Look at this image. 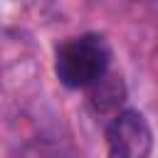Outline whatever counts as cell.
<instances>
[{"mask_svg":"<svg viewBox=\"0 0 158 158\" xmlns=\"http://www.w3.org/2000/svg\"><path fill=\"white\" fill-rule=\"evenodd\" d=\"M126 101V86L118 74H104L89 86V104L96 114H114Z\"/></svg>","mask_w":158,"mask_h":158,"instance_id":"3957f363","label":"cell"},{"mask_svg":"<svg viewBox=\"0 0 158 158\" xmlns=\"http://www.w3.org/2000/svg\"><path fill=\"white\" fill-rule=\"evenodd\" d=\"M111 49L104 37L99 35H81L67 40L54 62V72L59 81L69 89H89L96 79L109 72Z\"/></svg>","mask_w":158,"mask_h":158,"instance_id":"6da1fadb","label":"cell"},{"mask_svg":"<svg viewBox=\"0 0 158 158\" xmlns=\"http://www.w3.org/2000/svg\"><path fill=\"white\" fill-rule=\"evenodd\" d=\"M109 158H148L153 151V131L143 114L126 109L118 111L106 128Z\"/></svg>","mask_w":158,"mask_h":158,"instance_id":"7a4b0ae2","label":"cell"}]
</instances>
